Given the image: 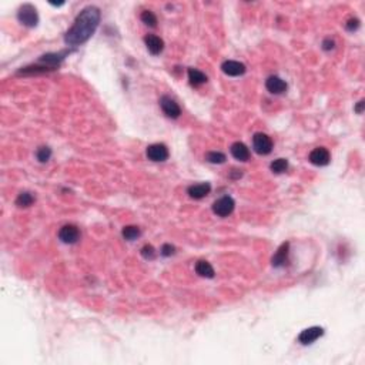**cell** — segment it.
<instances>
[{"label":"cell","mask_w":365,"mask_h":365,"mask_svg":"<svg viewBox=\"0 0 365 365\" xmlns=\"http://www.w3.org/2000/svg\"><path fill=\"white\" fill-rule=\"evenodd\" d=\"M100 9L96 6H87L77 14L73 26L65 34V43L70 47H77L89 40L100 23Z\"/></svg>","instance_id":"obj_1"},{"label":"cell","mask_w":365,"mask_h":365,"mask_svg":"<svg viewBox=\"0 0 365 365\" xmlns=\"http://www.w3.org/2000/svg\"><path fill=\"white\" fill-rule=\"evenodd\" d=\"M17 20L26 27H36L39 23V14L37 10L33 4L26 3L23 6H20L19 12H17Z\"/></svg>","instance_id":"obj_2"},{"label":"cell","mask_w":365,"mask_h":365,"mask_svg":"<svg viewBox=\"0 0 365 365\" xmlns=\"http://www.w3.org/2000/svg\"><path fill=\"white\" fill-rule=\"evenodd\" d=\"M74 50H63V52H59V53H47L44 56H41L40 59L37 60V63L41 65L43 67H46L49 71L50 70H56V68L60 67V65L63 63V60L67 57L68 54L73 53Z\"/></svg>","instance_id":"obj_3"},{"label":"cell","mask_w":365,"mask_h":365,"mask_svg":"<svg viewBox=\"0 0 365 365\" xmlns=\"http://www.w3.org/2000/svg\"><path fill=\"white\" fill-rule=\"evenodd\" d=\"M253 147L257 154L267 156L272 151V140L265 133H256L253 137Z\"/></svg>","instance_id":"obj_4"},{"label":"cell","mask_w":365,"mask_h":365,"mask_svg":"<svg viewBox=\"0 0 365 365\" xmlns=\"http://www.w3.org/2000/svg\"><path fill=\"white\" fill-rule=\"evenodd\" d=\"M235 201L231 199L230 196H224L218 199L213 204V213L218 217H229L234 211Z\"/></svg>","instance_id":"obj_5"},{"label":"cell","mask_w":365,"mask_h":365,"mask_svg":"<svg viewBox=\"0 0 365 365\" xmlns=\"http://www.w3.org/2000/svg\"><path fill=\"white\" fill-rule=\"evenodd\" d=\"M59 240L65 244H76L80 240V231L73 224H66L59 230Z\"/></svg>","instance_id":"obj_6"},{"label":"cell","mask_w":365,"mask_h":365,"mask_svg":"<svg viewBox=\"0 0 365 365\" xmlns=\"http://www.w3.org/2000/svg\"><path fill=\"white\" fill-rule=\"evenodd\" d=\"M146 156L149 157V160L151 162H166L168 159V149L166 144L162 143H156V144H151L146 150Z\"/></svg>","instance_id":"obj_7"},{"label":"cell","mask_w":365,"mask_h":365,"mask_svg":"<svg viewBox=\"0 0 365 365\" xmlns=\"http://www.w3.org/2000/svg\"><path fill=\"white\" fill-rule=\"evenodd\" d=\"M160 106H162L164 114L170 119H178L181 114V108L178 106V103L168 96H163L160 99Z\"/></svg>","instance_id":"obj_8"},{"label":"cell","mask_w":365,"mask_h":365,"mask_svg":"<svg viewBox=\"0 0 365 365\" xmlns=\"http://www.w3.org/2000/svg\"><path fill=\"white\" fill-rule=\"evenodd\" d=\"M323 335H324V330L321 327H310V328H305L304 331H301V334L298 335V342L302 345H308Z\"/></svg>","instance_id":"obj_9"},{"label":"cell","mask_w":365,"mask_h":365,"mask_svg":"<svg viewBox=\"0 0 365 365\" xmlns=\"http://www.w3.org/2000/svg\"><path fill=\"white\" fill-rule=\"evenodd\" d=\"M308 160L314 166H318V167H324L330 164L331 160V156H330V151L325 149V147H317L310 153V157Z\"/></svg>","instance_id":"obj_10"},{"label":"cell","mask_w":365,"mask_h":365,"mask_svg":"<svg viewBox=\"0 0 365 365\" xmlns=\"http://www.w3.org/2000/svg\"><path fill=\"white\" fill-rule=\"evenodd\" d=\"M221 70L224 74L231 76V77H238V76H243L245 73V66L240 62H235V60H227L221 65Z\"/></svg>","instance_id":"obj_11"},{"label":"cell","mask_w":365,"mask_h":365,"mask_svg":"<svg viewBox=\"0 0 365 365\" xmlns=\"http://www.w3.org/2000/svg\"><path fill=\"white\" fill-rule=\"evenodd\" d=\"M288 253H290V243H284L280 245V248L277 250V253L274 254V257L271 260L272 267L275 268H281L285 267L288 263Z\"/></svg>","instance_id":"obj_12"},{"label":"cell","mask_w":365,"mask_h":365,"mask_svg":"<svg viewBox=\"0 0 365 365\" xmlns=\"http://www.w3.org/2000/svg\"><path fill=\"white\" fill-rule=\"evenodd\" d=\"M265 87L271 95H283L287 90V83L278 76H270L265 80Z\"/></svg>","instance_id":"obj_13"},{"label":"cell","mask_w":365,"mask_h":365,"mask_svg":"<svg viewBox=\"0 0 365 365\" xmlns=\"http://www.w3.org/2000/svg\"><path fill=\"white\" fill-rule=\"evenodd\" d=\"M144 43H146V47L149 50L150 53L153 56H157L163 52L164 49V41H163L162 37L156 36V34H147L144 37Z\"/></svg>","instance_id":"obj_14"},{"label":"cell","mask_w":365,"mask_h":365,"mask_svg":"<svg viewBox=\"0 0 365 365\" xmlns=\"http://www.w3.org/2000/svg\"><path fill=\"white\" fill-rule=\"evenodd\" d=\"M211 191V186L210 183H200V184H194V186H190L187 189V193L191 199L194 200H201L205 196H208Z\"/></svg>","instance_id":"obj_15"},{"label":"cell","mask_w":365,"mask_h":365,"mask_svg":"<svg viewBox=\"0 0 365 365\" xmlns=\"http://www.w3.org/2000/svg\"><path fill=\"white\" fill-rule=\"evenodd\" d=\"M231 156L235 159V160H238V162H247L248 159H250V150L248 147L241 143V141H235L232 146H231Z\"/></svg>","instance_id":"obj_16"},{"label":"cell","mask_w":365,"mask_h":365,"mask_svg":"<svg viewBox=\"0 0 365 365\" xmlns=\"http://www.w3.org/2000/svg\"><path fill=\"white\" fill-rule=\"evenodd\" d=\"M196 272L204 278H213L214 277V268L211 267V264L208 261H204V260H200L196 263Z\"/></svg>","instance_id":"obj_17"},{"label":"cell","mask_w":365,"mask_h":365,"mask_svg":"<svg viewBox=\"0 0 365 365\" xmlns=\"http://www.w3.org/2000/svg\"><path fill=\"white\" fill-rule=\"evenodd\" d=\"M189 80L191 83V86L194 87H199L204 83H207V76L204 74L203 71L197 70V68H189Z\"/></svg>","instance_id":"obj_18"},{"label":"cell","mask_w":365,"mask_h":365,"mask_svg":"<svg viewBox=\"0 0 365 365\" xmlns=\"http://www.w3.org/2000/svg\"><path fill=\"white\" fill-rule=\"evenodd\" d=\"M122 235L124 237V240H127V241H134L141 235V231L135 226H126L123 229Z\"/></svg>","instance_id":"obj_19"},{"label":"cell","mask_w":365,"mask_h":365,"mask_svg":"<svg viewBox=\"0 0 365 365\" xmlns=\"http://www.w3.org/2000/svg\"><path fill=\"white\" fill-rule=\"evenodd\" d=\"M33 203H34V197H33V194L29 193V191L20 193V194L17 196V199H16V205H17V207H29V205H32Z\"/></svg>","instance_id":"obj_20"},{"label":"cell","mask_w":365,"mask_h":365,"mask_svg":"<svg viewBox=\"0 0 365 365\" xmlns=\"http://www.w3.org/2000/svg\"><path fill=\"white\" fill-rule=\"evenodd\" d=\"M205 160L211 164H223V163H226L227 159H226V154L221 151H208L205 154Z\"/></svg>","instance_id":"obj_21"},{"label":"cell","mask_w":365,"mask_h":365,"mask_svg":"<svg viewBox=\"0 0 365 365\" xmlns=\"http://www.w3.org/2000/svg\"><path fill=\"white\" fill-rule=\"evenodd\" d=\"M270 168L272 173L281 174V173L287 171V168H288V162H287L285 159H277V160H274V162L271 163Z\"/></svg>","instance_id":"obj_22"},{"label":"cell","mask_w":365,"mask_h":365,"mask_svg":"<svg viewBox=\"0 0 365 365\" xmlns=\"http://www.w3.org/2000/svg\"><path fill=\"white\" fill-rule=\"evenodd\" d=\"M52 157V150L47 146H41L36 150V159L40 163H47Z\"/></svg>","instance_id":"obj_23"},{"label":"cell","mask_w":365,"mask_h":365,"mask_svg":"<svg viewBox=\"0 0 365 365\" xmlns=\"http://www.w3.org/2000/svg\"><path fill=\"white\" fill-rule=\"evenodd\" d=\"M140 17H141V22H143L146 26H150V27L157 26V17H156V14L153 13V12H150V10H144Z\"/></svg>","instance_id":"obj_24"},{"label":"cell","mask_w":365,"mask_h":365,"mask_svg":"<svg viewBox=\"0 0 365 365\" xmlns=\"http://www.w3.org/2000/svg\"><path fill=\"white\" fill-rule=\"evenodd\" d=\"M140 254H141V257L144 258V260H154V258H156V250H154L153 245L146 244V245L140 250Z\"/></svg>","instance_id":"obj_25"},{"label":"cell","mask_w":365,"mask_h":365,"mask_svg":"<svg viewBox=\"0 0 365 365\" xmlns=\"http://www.w3.org/2000/svg\"><path fill=\"white\" fill-rule=\"evenodd\" d=\"M160 254H162L163 257H171V256L176 254V247L171 245V244H164L162 247V250H160Z\"/></svg>","instance_id":"obj_26"},{"label":"cell","mask_w":365,"mask_h":365,"mask_svg":"<svg viewBox=\"0 0 365 365\" xmlns=\"http://www.w3.org/2000/svg\"><path fill=\"white\" fill-rule=\"evenodd\" d=\"M345 29H347L348 32H355V30H358V29H360V20H358L357 17H352V19H350V20L345 23Z\"/></svg>","instance_id":"obj_27"},{"label":"cell","mask_w":365,"mask_h":365,"mask_svg":"<svg viewBox=\"0 0 365 365\" xmlns=\"http://www.w3.org/2000/svg\"><path fill=\"white\" fill-rule=\"evenodd\" d=\"M334 47H335V43H334V40H331V39H325V40L323 41V49H324L325 52H331Z\"/></svg>","instance_id":"obj_28"},{"label":"cell","mask_w":365,"mask_h":365,"mask_svg":"<svg viewBox=\"0 0 365 365\" xmlns=\"http://www.w3.org/2000/svg\"><path fill=\"white\" fill-rule=\"evenodd\" d=\"M364 107H365V101L364 100H360V101L357 103V106L354 107V110H355V113L361 114V113L364 111Z\"/></svg>","instance_id":"obj_29"},{"label":"cell","mask_w":365,"mask_h":365,"mask_svg":"<svg viewBox=\"0 0 365 365\" xmlns=\"http://www.w3.org/2000/svg\"><path fill=\"white\" fill-rule=\"evenodd\" d=\"M241 176H243L241 170H232V171H231V174H230L231 178H240Z\"/></svg>","instance_id":"obj_30"}]
</instances>
